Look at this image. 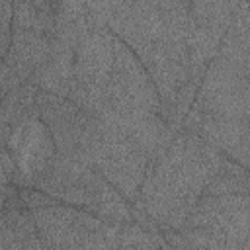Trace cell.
Listing matches in <instances>:
<instances>
[{
  "instance_id": "1",
  "label": "cell",
  "mask_w": 250,
  "mask_h": 250,
  "mask_svg": "<svg viewBox=\"0 0 250 250\" xmlns=\"http://www.w3.org/2000/svg\"><path fill=\"white\" fill-rule=\"evenodd\" d=\"M88 164L129 203H137L148 156L113 121L100 119V135L88 154Z\"/></svg>"
},
{
  "instance_id": "2",
  "label": "cell",
  "mask_w": 250,
  "mask_h": 250,
  "mask_svg": "<svg viewBox=\"0 0 250 250\" xmlns=\"http://www.w3.org/2000/svg\"><path fill=\"white\" fill-rule=\"evenodd\" d=\"M193 105L209 117L248 119L250 70L215 57L205 68Z\"/></svg>"
},
{
  "instance_id": "3",
  "label": "cell",
  "mask_w": 250,
  "mask_h": 250,
  "mask_svg": "<svg viewBox=\"0 0 250 250\" xmlns=\"http://www.w3.org/2000/svg\"><path fill=\"white\" fill-rule=\"evenodd\" d=\"M39 119L47 125L57 152L74 154L88 162V154L100 135V119L66 98L37 92Z\"/></svg>"
},
{
  "instance_id": "4",
  "label": "cell",
  "mask_w": 250,
  "mask_h": 250,
  "mask_svg": "<svg viewBox=\"0 0 250 250\" xmlns=\"http://www.w3.org/2000/svg\"><path fill=\"white\" fill-rule=\"evenodd\" d=\"M180 131L193 133L215 146L221 154L248 168L250 158V125L248 119H221L203 115L195 105L186 113Z\"/></svg>"
},
{
  "instance_id": "5",
  "label": "cell",
  "mask_w": 250,
  "mask_h": 250,
  "mask_svg": "<svg viewBox=\"0 0 250 250\" xmlns=\"http://www.w3.org/2000/svg\"><path fill=\"white\" fill-rule=\"evenodd\" d=\"M6 148L16 162V168L21 174L25 188H31V184L53 162L57 154L55 141L47 125L39 117H31L16 125L10 133Z\"/></svg>"
},
{
  "instance_id": "6",
  "label": "cell",
  "mask_w": 250,
  "mask_h": 250,
  "mask_svg": "<svg viewBox=\"0 0 250 250\" xmlns=\"http://www.w3.org/2000/svg\"><path fill=\"white\" fill-rule=\"evenodd\" d=\"M51 37L12 25V43L4 62L20 82H27L51 55Z\"/></svg>"
},
{
  "instance_id": "7",
  "label": "cell",
  "mask_w": 250,
  "mask_h": 250,
  "mask_svg": "<svg viewBox=\"0 0 250 250\" xmlns=\"http://www.w3.org/2000/svg\"><path fill=\"white\" fill-rule=\"evenodd\" d=\"M51 55L49 59L33 72V76L27 80L31 82L39 92H47L59 98H68L70 84H72V72H74V49L55 43L51 39Z\"/></svg>"
},
{
  "instance_id": "8",
  "label": "cell",
  "mask_w": 250,
  "mask_h": 250,
  "mask_svg": "<svg viewBox=\"0 0 250 250\" xmlns=\"http://www.w3.org/2000/svg\"><path fill=\"white\" fill-rule=\"evenodd\" d=\"M90 168V164L74 154L57 152L53 162L39 174V178L31 184L33 189L47 193L49 197L62 201L66 191L82 178V174Z\"/></svg>"
},
{
  "instance_id": "9",
  "label": "cell",
  "mask_w": 250,
  "mask_h": 250,
  "mask_svg": "<svg viewBox=\"0 0 250 250\" xmlns=\"http://www.w3.org/2000/svg\"><path fill=\"white\" fill-rule=\"evenodd\" d=\"M0 250H43L29 209L0 213Z\"/></svg>"
},
{
  "instance_id": "10",
  "label": "cell",
  "mask_w": 250,
  "mask_h": 250,
  "mask_svg": "<svg viewBox=\"0 0 250 250\" xmlns=\"http://www.w3.org/2000/svg\"><path fill=\"white\" fill-rule=\"evenodd\" d=\"M88 31L90 25L86 2L55 0V29L51 35L55 43L66 45L76 51Z\"/></svg>"
},
{
  "instance_id": "11",
  "label": "cell",
  "mask_w": 250,
  "mask_h": 250,
  "mask_svg": "<svg viewBox=\"0 0 250 250\" xmlns=\"http://www.w3.org/2000/svg\"><path fill=\"white\" fill-rule=\"evenodd\" d=\"M37 88L31 82H20L0 102V123L14 129L25 119L39 117L37 111Z\"/></svg>"
},
{
  "instance_id": "12",
  "label": "cell",
  "mask_w": 250,
  "mask_h": 250,
  "mask_svg": "<svg viewBox=\"0 0 250 250\" xmlns=\"http://www.w3.org/2000/svg\"><path fill=\"white\" fill-rule=\"evenodd\" d=\"M12 25L51 37L55 29V0L14 2L12 4Z\"/></svg>"
},
{
  "instance_id": "13",
  "label": "cell",
  "mask_w": 250,
  "mask_h": 250,
  "mask_svg": "<svg viewBox=\"0 0 250 250\" xmlns=\"http://www.w3.org/2000/svg\"><path fill=\"white\" fill-rule=\"evenodd\" d=\"M248 168L223 156L217 172L203 189V195H248Z\"/></svg>"
},
{
  "instance_id": "14",
  "label": "cell",
  "mask_w": 250,
  "mask_h": 250,
  "mask_svg": "<svg viewBox=\"0 0 250 250\" xmlns=\"http://www.w3.org/2000/svg\"><path fill=\"white\" fill-rule=\"evenodd\" d=\"M123 225L125 223L102 221V225L80 242L78 250H117Z\"/></svg>"
},
{
  "instance_id": "15",
  "label": "cell",
  "mask_w": 250,
  "mask_h": 250,
  "mask_svg": "<svg viewBox=\"0 0 250 250\" xmlns=\"http://www.w3.org/2000/svg\"><path fill=\"white\" fill-rule=\"evenodd\" d=\"M12 43V2H0V59H6Z\"/></svg>"
},
{
  "instance_id": "16",
  "label": "cell",
  "mask_w": 250,
  "mask_h": 250,
  "mask_svg": "<svg viewBox=\"0 0 250 250\" xmlns=\"http://www.w3.org/2000/svg\"><path fill=\"white\" fill-rule=\"evenodd\" d=\"M18 174L20 172H18L16 162L12 160L8 148H2L0 146V184L2 186H14Z\"/></svg>"
},
{
  "instance_id": "17",
  "label": "cell",
  "mask_w": 250,
  "mask_h": 250,
  "mask_svg": "<svg viewBox=\"0 0 250 250\" xmlns=\"http://www.w3.org/2000/svg\"><path fill=\"white\" fill-rule=\"evenodd\" d=\"M20 84V80L16 78V74L8 68V64L6 62H2L0 64V102L6 98V94L14 88V86H18Z\"/></svg>"
},
{
  "instance_id": "18",
  "label": "cell",
  "mask_w": 250,
  "mask_h": 250,
  "mask_svg": "<svg viewBox=\"0 0 250 250\" xmlns=\"http://www.w3.org/2000/svg\"><path fill=\"white\" fill-rule=\"evenodd\" d=\"M12 189H14V186H2V184H0V213H2L4 207H6V201H8L10 193H12Z\"/></svg>"
}]
</instances>
